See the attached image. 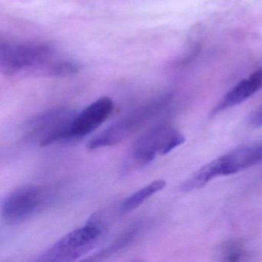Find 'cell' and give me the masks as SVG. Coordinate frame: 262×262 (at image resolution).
<instances>
[{
    "label": "cell",
    "instance_id": "cell-7",
    "mask_svg": "<svg viewBox=\"0 0 262 262\" xmlns=\"http://www.w3.org/2000/svg\"><path fill=\"white\" fill-rule=\"evenodd\" d=\"M51 56L50 47L42 44H2L0 66L7 75H14L24 70L45 67Z\"/></svg>",
    "mask_w": 262,
    "mask_h": 262
},
{
    "label": "cell",
    "instance_id": "cell-3",
    "mask_svg": "<svg viewBox=\"0 0 262 262\" xmlns=\"http://www.w3.org/2000/svg\"><path fill=\"white\" fill-rule=\"evenodd\" d=\"M185 142V136L174 127L168 124L157 125L133 143L122 171L125 174L142 168L151 163L157 156L168 154Z\"/></svg>",
    "mask_w": 262,
    "mask_h": 262
},
{
    "label": "cell",
    "instance_id": "cell-9",
    "mask_svg": "<svg viewBox=\"0 0 262 262\" xmlns=\"http://www.w3.org/2000/svg\"><path fill=\"white\" fill-rule=\"evenodd\" d=\"M165 185H166V182L162 179L153 181L151 183L145 185L140 189L135 191L122 202L119 208V212L121 214H129L132 211L139 208L151 196L162 191Z\"/></svg>",
    "mask_w": 262,
    "mask_h": 262
},
{
    "label": "cell",
    "instance_id": "cell-12",
    "mask_svg": "<svg viewBox=\"0 0 262 262\" xmlns=\"http://www.w3.org/2000/svg\"><path fill=\"white\" fill-rule=\"evenodd\" d=\"M248 124L252 128L262 127V105L249 115L248 118Z\"/></svg>",
    "mask_w": 262,
    "mask_h": 262
},
{
    "label": "cell",
    "instance_id": "cell-11",
    "mask_svg": "<svg viewBox=\"0 0 262 262\" xmlns=\"http://www.w3.org/2000/svg\"><path fill=\"white\" fill-rule=\"evenodd\" d=\"M245 248L238 241H229L222 248V257L225 260H239L245 257Z\"/></svg>",
    "mask_w": 262,
    "mask_h": 262
},
{
    "label": "cell",
    "instance_id": "cell-8",
    "mask_svg": "<svg viewBox=\"0 0 262 262\" xmlns=\"http://www.w3.org/2000/svg\"><path fill=\"white\" fill-rule=\"evenodd\" d=\"M262 89V68L240 81L231 88L211 110V116H216L249 99Z\"/></svg>",
    "mask_w": 262,
    "mask_h": 262
},
{
    "label": "cell",
    "instance_id": "cell-2",
    "mask_svg": "<svg viewBox=\"0 0 262 262\" xmlns=\"http://www.w3.org/2000/svg\"><path fill=\"white\" fill-rule=\"evenodd\" d=\"M260 163L262 142L238 147L201 167L182 183L181 190L190 192L199 189L219 176H231Z\"/></svg>",
    "mask_w": 262,
    "mask_h": 262
},
{
    "label": "cell",
    "instance_id": "cell-4",
    "mask_svg": "<svg viewBox=\"0 0 262 262\" xmlns=\"http://www.w3.org/2000/svg\"><path fill=\"white\" fill-rule=\"evenodd\" d=\"M114 103L108 97H102L73 117L62 128L42 139L39 145L48 146L63 141L74 140L85 137L97 129L111 116Z\"/></svg>",
    "mask_w": 262,
    "mask_h": 262
},
{
    "label": "cell",
    "instance_id": "cell-5",
    "mask_svg": "<svg viewBox=\"0 0 262 262\" xmlns=\"http://www.w3.org/2000/svg\"><path fill=\"white\" fill-rule=\"evenodd\" d=\"M165 99L153 101L133 110L129 114L116 121L87 144L90 150L113 146L121 143L140 130L166 105Z\"/></svg>",
    "mask_w": 262,
    "mask_h": 262
},
{
    "label": "cell",
    "instance_id": "cell-6",
    "mask_svg": "<svg viewBox=\"0 0 262 262\" xmlns=\"http://www.w3.org/2000/svg\"><path fill=\"white\" fill-rule=\"evenodd\" d=\"M50 188L26 185L9 193L2 202V217L9 225H18L42 209L52 199Z\"/></svg>",
    "mask_w": 262,
    "mask_h": 262
},
{
    "label": "cell",
    "instance_id": "cell-10",
    "mask_svg": "<svg viewBox=\"0 0 262 262\" xmlns=\"http://www.w3.org/2000/svg\"><path fill=\"white\" fill-rule=\"evenodd\" d=\"M142 228V223H135L128 228L122 231L119 237H116L113 243L110 244L108 246L104 249L101 250L94 256L93 259L104 258V257H110L122 250L125 249L128 247L133 241L135 240L138 234L140 232Z\"/></svg>",
    "mask_w": 262,
    "mask_h": 262
},
{
    "label": "cell",
    "instance_id": "cell-1",
    "mask_svg": "<svg viewBox=\"0 0 262 262\" xmlns=\"http://www.w3.org/2000/svg\"><path fill=\"white\" fill-rule=\"evenodd\" d=\"M99 214H93L86 223L70 231L46 250L36 259L41 262H67L79 260L96 249L107 233V225Z\"/></svg>",
    "mask_w": 262,
    "mask_h": 262
}]
</instances>
